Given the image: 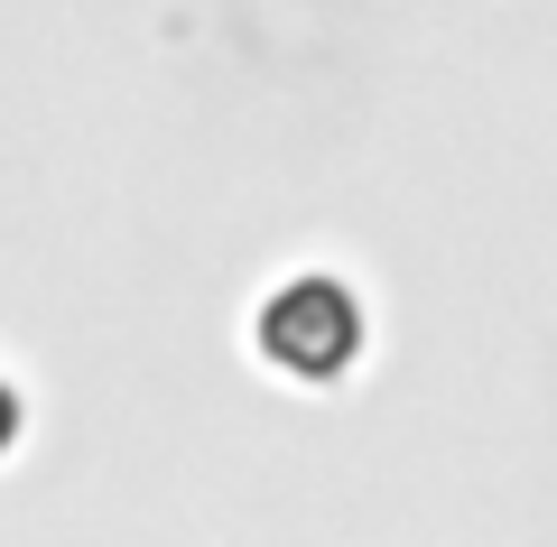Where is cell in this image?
<instances>
[{"instance_id":"obj_1","label":"cell","mask_w":557,"mask_h":547,"mask_svg":"<svg viewBox=\"0 0 557 547\" xmlns=\"http://www.w3.org/2000/svg\"><path fill=\"white\" fill-rule=\"evenodd\" d=\"M260 344H270L298 381L344 372V352H354V297H344L335 278H298V288L260 315Z\"/></svg>"}]
</instances>
